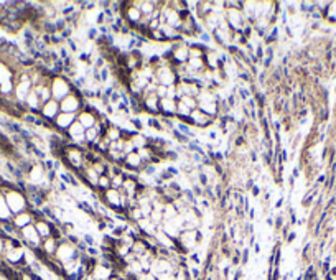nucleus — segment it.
<instances>
[{
	"instance_id": "obj_6",
	"label": "nucleus",
	"mask_w": 336,
	"mask_h": 280,
	"mask_svg": "<svg viewBox=\"0 0 336 280\" xmlns=\"http://www.w3.org/2000/svg\"><path fill=\"white\" fill-rule=\"evenodd\" d=\"M171 134L175 135V139H176L178 143H183V145H188V143H190V137L183 135L182 132H178V129H173V131H171Z\"/></svg>"
},
{
	"instance_id": "obj_4",
	"label": "nucleus",
	"mask_w": 336,
	"mask_h": 280,
	"mask_svg": "<svg viewBox=\"0 0 336 280\" xmlns=\"http://www.w3.org/2000/svg\"><path fill=\"white\" fill-rule=\"evenodd\" d=\"M190 116H191L193 122H195V125H198V127H208V125H211L213 122H214V117L208 116V114L203 112L201 109L191 111Z\"/></svg>"
},
{
	"instance_id": "obj_7",
	"label": "nucleus",
	"mask_w": 336,
	"mask_h": 280,
	"mask_svg": "<svg viewBox=\"0 0 336 280\" xmlns=\"http://www.w3.org/2000/svg\"><path fill=\"white\" fill-rule=\"evenodd\" d=\"M148 125L152 127L153 131H159V132H162L163 129H165V127H163V124H162V120L157 119V117H150L148 119Z\"/></svg>"
},
{
	"instance_id": "obj_2",
	"label": "nucleus",
	"mask_w": 336,
	"mask_h": 280,
	"mask_svg": "<svg viewBox=\"0 0 336 280\" xmlns=\"http://www.w3.org/2000/svg\"><path fill=\"white\" fill-rule=\"evenodd\" d=\"M61 112L60 109V103L58 100H48V103H45L41 106V111H40V117L45 120V122H49V124H53L55 119L58 117V114Z\"/></svg>"
},
{
	"instance_id": "obj_28",
	"label": "nucleus",
	"mask_w": 336,
	"mask_h": 280,
	"mask_svg": "<svg viewBox=\"0 0 336 280\" xmlns=\"http://www.w3.org/2000/svg\"><path fill=\"white\" fill-rule=\"evenodd\" d=\"M282 203H283V199L280 198V199H278L277 203H275V208H280V206H282Z\"/></svg>"
},
{
	"instance_id": "obj_9",
	"label": "nucleus",
	"mask_w": 336,
	"mask_h": 280,
	"mask_svg": "<svg viewBox=\"0 0 336 280\" xmlns=\"http://www.w3.org/2000/svg\"><path fill=\"white\" fill-rule=\"evenodd\" d=\"M254 92H255V100H257V104H259L261 109H264V107H266V96L261 94V92H257V91H254Z\"/></svg>"
},
{
	"instance_id": "obj_25",
	"label": "nucleus",
	"mask_w": 336,
	"mask_h": 280,
	"mask_svg": "<svg viewBox=\"0 0 336 280\" xmlns=\"http://www.w3.org/2000/svg\"><path fill=\"white\" fill-rule=\"evenodd\" d=\"M252 195L259 196V186H254V188H252Z\"/></svg>"
},
{
	"instance_id": "obj_20",
	"label": "nucleus",
	"mask_w": 336,
	"mask_h": 280,
	"mask_svg": "<svg viewBox=\"0 0 336 280\" xmlns=\"http://www.w3.org/2000/svg\"><path fill=\"white\" fill-rule=\"evenodd\" d=\"M199 38H201V41H203V43H206V41H211V35H208V33H204V32H203V33H201V37H199Z\"/></svg>"
},
{
	"instance_id": "obj_29",
	"label": "nucleus",
	"mask_w": 336,
	"mask_h": 280,
	"mask_svg": "<svg viewBox=\"0 0 336 280\" xmlns=\"http://www.w3.org/2000/svg\"><path fill=\"white\" fill-rule=\"evenodd\" d=\"M267 224H269V226H274V221L269 218V219H267Z\"/></svg>"
},
{
	"instance_id": "obj_16",
	"label": "nucleus",
	"mask_w": 336,
	"mask_h": 280,
	"mask_svg": "<svg viewBox=\"0 0 336 280\" xmlns=\"http://www.w3.org/2000/svg\"><path fill=\"white\" fill-rule=\"evenodd\" d=\"M249 94H251V91L246 89V88H241V97H242V100H249Z\"/></svg>"
},
{
	"instance_id": "obj_5",
	"label": "nucleus",
	"mask_w": 336,
	"mask_h": 280,
	"mask_svg": "<svg viewBox=\"0 0 336 280\" xmlns=\"http://www.w3.org/2000/svg\"><path fill=\"white\" fill-rule=\"evenodd\" d=\"M58 244H60V241H56L55 238H48L41 242V250L45 252L46 257H55L56 249H58Z\"/></svg>"
},
{
	"instance_id": "obj_13",
	"label": "nucleus",
	"mask_w": 336,
	"mask_h": 280,
	"mask_svg": "<svg viewBox=\"0 0 336 280\" xmlns=\"http://www.w3.org/2000/svg\"><path fill=\"white\" fill-rule=\"evenodd\" d=\"M131 122L135 125L137 131H142V129H144V122H142L140 119H131Z\"/></svg>"
},
{
	"instance_id": "obj_12",
	"label": "nucleus",
	"mask_w": 336,
	"mask_h": 280,
	"mask_svg": "<svg viewBox=\"0 0 336 280\" xmlns=\"http://www.w3.org/2000/svg\"><path fill=\"white\" fill-rule=\"evenodd\" d=\"M247 261H249V249H244V250H242V254H241V264L246 265Z\"/></svg>"
},
{
	"instance_id": "obj_24",
	"label": "nucleus",
	"mask_w": 336,
	"mask_h": 280,
	"mask_svg": "<svg viewBox=\"0 0 336 280\" xmlns=\"http://www.w3.org/2000/svg\"><path fill=\"white\" fill-rule=\"evenodd\" d=\"M242 143H244V137H238V139H236V147H241Z\"/></svg>"
},
{
	"instance_id": "obj_11",
	"label": "nucleus",
	"mask_w": 336,
	"mask_h": 280,
	"mask_svg": "<svg viewBox=\"0 0 336 280\" xmlns=\"http://www.w3.org/2000/svg\"><path fill=\"white\" fill-rule=\"evenodd\" d=\"M106 20H107V18H106V13L101 12V13H99V15L96 17V23H97L99 27H102V25L106 23Z\"/></svg>"
},
{
	"instance_id": "obj_21",
	"label": "nucleus",
	"mask_w": 336,
	"mask_h": 280,
	"mask_svg": "<svg viewBox=\"0 0 336 280\" xmlns=\"http://www.w3.org/2000/svg\"><path fill=\"white\" fill-rule=\"evenodd\" d=\"M254 188V180L252 178H249V180L246 182V190H252Z\"/></svg>"
},
{
	"instance_id": "obj_27",
	"label": "nucleus",
	"mask_w": 336,
	"mask_h": 280,
	"mask_svg": "<svg viewBox=\"0 0 336 280\" xmlns=\"http://www.w3.org/2000/svg\"><path fill=\"white\" fill-rule=\"evenodd\" d=\"M254 246H255V247H254L255 254H261V246H259V244H254Z\"/></svg>"
},
{
	"instance_id": "obj_26",
	"label": "nucleus",
	"mask_w": 336,
	"mask_h": 280,
	"mask_svg": "<svg viewBox=\"0 0 336 280\" xmlns=\"http://www.w3.org/2000/svg\"><path fill=\"white\" fill-rule=\"evenodd\" d=\"M294 239H295V233H290V234H289V238H287V242H292Z\"/></svg>"
},
{
	"instance_id": "obj_22",
	"label": "nucleus",
	"mask_w": 336,
	"mask_h": 280,
	"mask_svg": "<svg viewBox=\"0 0 336 280\" xmlns=\"http://www.w3.org/2000/svg\"><path fill=\"white\" fill-rule=\"evenodd\" d=\"M190 261H191V262H195V264H199V256H198L196 252H195V254H191V256H190Z\"/></svg>"
},
{
	"instance_id": "obj_8",
	"label": "nucleus",
	"mask_w": 336,
	"mask_h": 280,
	"mask_svg": "<svg viewBox=\"0 0 336 280\" xmlns=\"http://www.w3.org/2000/svg\"><path fill=\"white\" fill-rule=\"evenodd\" d=\"M303 280H317V272H315V267H313V265H310V267L306 269Z\"/></svg>"
},
{
	"instance_id": "obj_15",
	"label": "nucleus",
	"mask_w": 336,
	"mask_h": 280,
	"mask_svg": "<svg viewBox=\"0 0 336 280\" xmlns=\"http://www.w3.org/2000/svg\"><path fill=\"white\" fill-rule=\"evenodd\" d=\"M88 38H89V40H97V30H96V28H89Z\"/></svg>"
},
{
	"instance_id": "obj_23",
	"label": "nucleus",
	"mask_w": 336,
	"mask_h": 280,
	"mask_svg": "<svg viewBox=\"0 0 336 280\" xmlns=\"http://www.w3.org/2000/svg\"><path fill=\"white\" fill-rule=\"evenodd\" d=\"M241 277H242V270L239 269V270H236V274H234L232 280H241Z\"/></svg>"
},
{
	"instance_id": "obj_19",
	"label": "nucleus",
	"mask_w": 336,
	"mask_h": 280,
	"mask_svg": "<svg viewBox=\"0 0 336 280\" xmlns=\"http://www.w3.org/2000/svg\"><path fill=\"white\" fill-rule=\"evenodd\" d=\"M282 224H283V218H282V216H278L274 226H275V229H280V227H282Z\"/></svg>"
},
{
	"instance_id": "obj_17",
	"label": "nucleus",
	"mask_w": 336,
	"mask_h": 280,
	"mask_svg": "<svg viewBox=\"0 0 336 280\" xmlns=\"http://www.w3.org/2000/svg\"><path fill=\"white\" fill-rule=\"evenodd\" d=\"M60 56L63 58V61L69 58V56H68V52H66V48H64V46H61V48H60Z\"/></svg>"
},
{
	"instance_id": "obj_10",
	"label": "nucleus",
	"mask_w": 336,
	"mask_h": 280,
	"mask_svg": "<svg viewBox=\"0 0 336 280\" xmlns=\"http://www.w3.org/2000/svg\"><path fill=\"white\" fill-rule=\"evenodd\" d=\"M83 241L86 242V246H88V247H94V246H96L94 238H92V236H89V234H84V236H83Z\"/></svg>"
},
{
	"instance_id": "obj_3",
	"label": "nucleus",
	"mask_w": 336,
	"mask_h": 280,
	"mask_svg": "<svg viewBox=\"0 0 336 280\" xmlns=\"http://www.w3.org/2000/svg\"><path fill=\"white\" fill-rule=\"evenodd\" d=\"M35 219H33V214L30 213V210L25 211V213H20V214H15V216L12 218V224L15 226L17 231H20V229H23L27 226L33 224Z\"/></svg>"
},
{
	"instance_id": "obj_14",
	"label": "nucleus",
	"mask_w": 336,
	"mask_h": 280,
	"mask_svg": "<svg viewBox=\"0 0 336 280\" xmlns=\"http://www.w3.org/2000/svg\"><path fill=\"white\" fill-rule=\"evenodd\" d=\"M111 103H112V104H120V94H119V92H116V91L112 92V96H111Z\"/></svg>"
},
{
	"instance_id": "obj_1",
	"label": "nucleus",
	"mask_w": 336,
	"mask_h": 280,
	"mask_svg": "<svg viewBox=\"0 0 336 280\" xmlns=\"http://www.w3.org/2000/svg\"><path fill=\"white\" fill-rule=\"evenodd\" d=\"M0 193L4 195L13 216L30 210V205H28L25 191H21L20 188H17V186H13V188H4V190H0Z\"/></svg>"
},
{
	"instance_id": "obj_18",
	"label": "nucleus",
	"mask_w": 336,
	"mask_h": 280,
	"mask_svg": "<svg viewBox=\"0 0 336 280\" xmlns=\"http://www.w3.org/2000/svg\"><path fill=\"white\" fill-rule=\"evenodd\" d=\"M193 191H195V195H198V196H201L203 195V188L199 185H195L193 186Z\"/></svg>"
}]
</instances>
